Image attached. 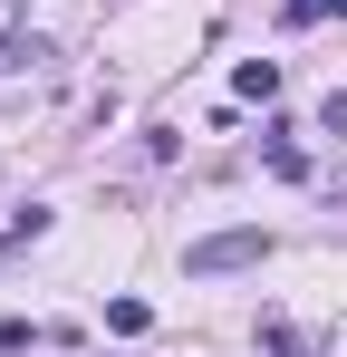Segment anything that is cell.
I'll return each mask as SVG.
<instances>
[{"mask_svg":"<svg viewBox=\"0 0 347 357\" xmlns=\"http://www.w3.org/2000/svg\"><path fill=\"white\" fill-rule=\"evenodd\" d=\"M261 251H270L261 232H213V241H193V251H183V271H193V280H213V271H241V261H261Z\"/></svg>","mask_w":347,"mask_h":357,"instance_id":"6da1fadb","label":"cell"},{"mask_svg":"<svg viewBox=\"0 0 347 357\" xmlns=\"http://www.w3.org/2000/svg\"><path fill=\"white\" fill-rule=\"evenodd\" d=\"M20 59H39V49L20 39V0H0V68H20Z\"/></svg>","mask_w":347,"mask_h":357,"instance_id":"7a4b0ae2","label":"cell"},{"mask_svg":"<svg viewBox=\"0 0 347 357\" xmlns=\"http://www.w3.org/2000/svg\"><path fill=\"white\" fill-rule=\"evenodd\" d=\"M107 328H116V338H145L155 309H145V299H107Z\"/></svg>","mask_w":347,"mask_h":357,"instance_id":"3957f363","label":"cell"},{"mask_svg":"<svg viewBox=\"0 0 347 357\" xmlns=\"http://www.w3.org/2000/svg\"><path fill=\"white\" fill-rule=\"evenodd\" d=\"M231 87H241V97H280V68H270V59H241Z\"/></svg>","mask_w":347,"mask_h":357,"instance_id":"277c9868","label":"cell"},{"mask_svg":"<svg viewBox=\"0 0 347 357\" xmlns=\"http://www.w3.org/2000/svg\"><path fill=\"white\" fill-rule=\"evenodd\" d=\"M318 10H328V0H280V20H289V29H309Z\"/></svg>","mask_w":347,"mask_h":357,"instance_id":"5b68a950","label":"cell"},{"mask_svg":"<svg viewBox=\"0 0 347 357\" xmlns=\"http://www.w3.org/2000/svg\"><path fill=\"white\" fill-rule=\"evenodd\" d=\"M338 10H347V0H338Z\"/></svg>","mask_w":347,"mask_h":357,"instance_id":"8992f818","label":"cell"}]
</instances>
